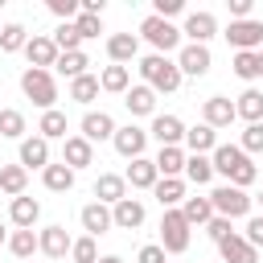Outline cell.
I'll list each match as a JSON object with an SVG mask.
<instances>
[{"label":"cell","mask_w":263,"mask_h":263,"mask_svg":"<svg viewBox=\"0 0 263 263\" xmlns=\"http://www.w3.org/2000/svg\"><path fill=\"white\" fill-rule=\"evenodd\" d=\"M152 193H156L160 210H177V205L185 201V181H181V177H160V181L152 185Z\"/></svg>","instance_id":"d4e9b609"},{"label":"cell","mask_w":263,"mask_h":263,"mask_svg":"<svg viewBox=\"0 0 263 263\" xmlns=\"http://www.w3.org/2000/svg\"><path fill=\"white\" fill-rule=\"evenodd\" d=\"M136 53H140V37H136V33H111V37H107V58H111L115 66H127Z\"/></svg>","instance_id":"2e32d148"},{"label":"cell","mask_w":263,"mask_h":263,"mask_svg":"<svg viewBox=\"0 0 263 263\" xmlns=\"http://www.w3.org/2000/svg\"><path fill=\"white\" fill-rule=\"evenodd\" d=\"M205 230H210V238H214V242H222V238H230V234H234V230H230V218H218V214L205 222Z\"/></svg>","instance_id":"7dc6e473"},{"label":"cell","mask_w":263,"mask_h":263,"mask_svg":"<svg viewBox=\"0 0 263 263\" xmlns=\"http://www.w3.org/2000/svg\"><path fill=\"white\" fill-rule=\"evenodd\" d=\"M123 197H127V181H123L119 173H103V177L95 181V201L115 205V201H123Z\"/></svg>","instance_id":"cb8c5ba5"},{"label":"cell","mask_w":263,"mask_h":263,"mask_svg":"<svg viewBox=\"0 0 263 263\" xmlns=\"http://www.w3.org/2000/svg\"><path fill=\"white\" fill-rule=\"evenodd\" d=\"M181 33L189 37V45H205V41L218 33V21H214V12H189Z\"/></svg>","instance_id":"5bb4252c"},{"label":"cell","mask_w":263,"mask_h":263,"mask_svg":"<svg viewBox=\"0 0 263 263\" xmlns=\"http://www.w3.org/2000/svg\"><path fill=\"white\" fill-rule=\"evenodd\" d=\"M8 251H12L16 259H29V255L37 251V234H33V230H12V234H8Z\"/></svg>","instance_id":"ab89813d"},{"label":"cell","mask_w":263,"mask_h":263,"mask_svg":"<svg viewBox=\"0 0 263 263\" xmlns=\"http://www.w3.org/2000/svg\"><path fill=\"white\" fill-rule=\"evenodd\" d=\"M25 45H29L25 25H16V21H12V25H4V29H0V49H4V53H16V49H25Z\"/></svg>","instance_id":"74e56055"},{"label":"cell","mask_w":263,"mask_h":263,"mask_svg":"<svg viewBox=\"0 0 263 263\" xmlns=\"http://www.w3.org/2000/svg\"><path fill=\"white\" fill-rule=\"evenodd\" d=\"M210 197V205H214V214L218 218H247L251 214V197H247V189H234V185H218L214 193H205Z\"/></svg>","instance_id":"5b68a950"},{"label":"cell","mask_w":263,"mask_h":263,"mask_svg":"<svg viewBox=\"0 0 263 263\" xmlns=\"http://www.w3.org/2000/svg\"><path fill=\"white\" fill-rule=\"evenodd\" d=\"M140 33H144V41H148L160 58H168V49L181 45V29H177L173 21H160V16H144V21H140Z\"/></svg>","instance_id":"277c9868"},{"label":"cell","mask_w":263,"mask_h":263,"mask_svg":"<svg viewBox=\"0 0 263 263\" xmlns=\"http://www.w3.org/2000/svg\"><path fill=\"white\" fill-rule=\"evenodd\" d=\"M41 181H45L49 193H70V189H74V168H66V164H45V168H41Z\"/></svg>","instance_id":"4dcf8cb0"},{"label":"cell","mask_w":263,"mask_h":263,"mask_svg":"<svg viewBox=\"0 0 263 263\" xmlns=\"http://www.w3.org/2000/svg\"><path fill=\"white\" fill-rule=\"evenodd\" d=\"M242 238H247V242H251V247H255V251H259V247H263V214H259V218H251V222H247V234H242Z\"/></svg>","instance_id":"681fc988"},{"label":"cell","mask_w":263,"mask_h":263,"mask_svg":"<svg viewBox=\"0 0 263 263\" xmlns=\"http://www.w3.org/2000/svg\"><path fill=\"white\" fill-rule=\"evenodd\" d=\"M230 21H251V0H230Z\"/></svg>","instance_id":"816d5d0a"},{"label":"cell","mask_w":263,"mask_h":263,"mask_svg":"<svg viewBox=\"0 0 263 263\" xmlns=\"http://www.w3.org/2000/svg\"><path fill=\"white\" fill-rule=\"evenodd\" d=\"M123 107L132 111V115H152L156 111V90L152 86H127V95H123Z\"/></svg>","instance_id":"484cf974"},{"label":"cell","mask_w":263,"mask_h":263,"mask_svg":"<svg viewBox=\"0 0 263 263\" xmlns=\"http://www.w3.org/2000/svg\"><path fill=\"white\" fill-rule=\"evenodd\" d=\"M21 90H25V99H33V107H41V111H53V103H58V82H53V70H25L21 74Z\"/></svg>","instance_id":"3957f363"},{"label":"cell","mask_w":263,"mask_h":263,"mask_svg":"<svg viewBox=\"0 0 263 263\" xmlns=\"http://www.w3.org/2000/svg\"><path fill=\"white\" fill-rule=\"evenodd\" d=\"M111 226H119V230H136V226H144V201H140V197H123V201H115V205H111Z\"/></svg>","instance_id":"7c38bea8"},{"label":"cell","mask_w":263,"mask_h":263,"mask_svg":"<svg viewBox=\"0 0 263 263\" xmlns=\"http://www.w3.org/2000/svg\"><path fill=\"white\" fill-rule=\"evenodd\" d=\"M70 247H74V238L66 234V226H45V230L37 234V251H41V255H49V259L70 255Z\"/></svg>","instance_id":"4fadbf2b"},{"label":"cell","mask_w":263,"mask_h":263,"mask_svg":"<svg viewBox=\"0 0 263 263\" xmlns=\"http://www.w3.org/2000/svg\"><path fill=\"white\" fill-rule=\"evenodd\" d=\"M53 45H58V53H74V49H82V37H78L74 21H62V25L53 29Z\"/></svg>","instance_id":"d590c367"},{"label":"cell","mask_w":263,"mask_h":263,"mask_svg":"<svg viewBox=\"0 0 263 263\" xmlns=\"http://www.w3.org/2000/svg\"><path fill=\"white\" fill-rule=\"evenodd\" d=\"M25 185H29V173H25L21 164H4V168H0V193L21 197V193H25Z\"/></svg>","instance_id":"e575fe53"},{"label":"cell","mask_w":263,"mask_h":263,"mask_svg":"<svg viewBox=\"0 0 263 263\" xmlns=\"http://www.w3.org/2000/svg\"><path fill=\"white\" fill-rule=\"evenodd\" d=\"M37 136L41 140H66V111H41V123H37Z\"/></svg>","instance_id":"836d02e7"},{"label":"cell","mask_w":263,"mask_h":263,"mask_svg":"<svg viewBox=\"0 0 263 263\" xmlns=\"http://www.w3.org/2000/svg\"><path fill=\"white\" fill-rule=\"evenodd\" d=\"M185 148H189L193 156H205V152H214V148H218V132H214V127H205V123L185 127Z\"/></svg>","instance_id":"4316f807"},{"label":"cell","mask_w":263,"mask_h":263,"mask_svg":"<svg viewBox=\"0 0 263 263\" xmlns=\"http://www.w3.org/2000/svg\"><path fill=\"white\" fill-rule=\"evenodd\" d=\"M0 29H4V25H0Z\"/></svg>","instance_id":"6f0895ef"},{"label":"cell","mask_w":263,"mask_h":263,"mask_svg":"<svg viewBox=\"0 0 263 263\" xmlns=\"http://www.w3.org/2000/svg\"><path fill=\"white\" fill-rule=\"evenodd\" d=\"M62 164L66 168H86V164H95V144L90 140H82V136H66L62 140Z\"/></svg>","instance_id":"8fae6325"},{"label":"cell","mask_w":263,"mask_h":263,"mask_svg":"<svg viewBox=\"0 0 263 263\" xmlns=\"http://www.w3.org/2000/svg\"><path fill=\"white\" fill-rule=\"evenodd\" d=\"M115 136V119L107 115V111H86L82 115V140H111Z\"/></svg>","instance_id":"44dd1931"},{"label":"cell","mask_w":263,"mask_h":263,"mask_svg":"<svg viewBox=\"0 0 263 263\" xmlns=\"http://www.w3.org/2000/svg\"><path fill=\"white\" fill-rule=\"evenodd\" d=\"M218 255H222V263H259V251H255L242 234L222 238V242H218Z\"/></svg>","instance_id":"9a60e30c"},{"label":"cell","mask_w":263,"mask_h":263,"mask_svg":"<svg viewBox=\"0 0 263 263\" xmlns=\"http://www.w3.org/2000/svg\"><path fill=\"white\" fill-rule=\"evenodd\" d=\"M99 263H123V259H119V255H103Z\"/></svg>","instance_id":"f5cc1de1"},{"label":"cell","mask_w":263,"mask_h":263,"mask_svg":"<svg viewBox=\"0 0 263 263\" xmlns=\"http://www.w3.org/2000/svg\"><path fill=\"white\" fill-rule=\"evenodd\" d=\"M152 136L160 140V148H177V144L185 140V123H181L177 115H156V119H152Z\"/></svg>","instance_id":"7402d4cb"},{"label":"cell","mask_w":263,"mask_h":263,"mask_svg":"<svg viewBox=\"0 0 263 263\" xmlns=\"http://www.w3.org/2000/svg\"><path fill=\"white\" fill-rule=\"evenodd\" d=\"M185 8V0H156V12L152 16H160V21H168V16H177Z\"/></svg>","instance_id":"f907efd6"},{"label":"cell","mask_w":263,"mask_h":263,"mask_svg":"<svg viewBox=\"0 0 263 263\" xmlns=\"http://www.w3.org/2000/svg\"><path fill=\"white\" fill-rule=\"evenodd\" d=\"M86 66H90V58H86L82 49H74V53H58V62H53V70H58V74H66L70 82H74V78H82V74H86Z\"/></svg>","instance_id":"d6a6232c"},{"label":"cell","mask_w":263,"mask_h":263,"mask_svg":"<svg viewBox=\"0 0 263 263\" xmlns=\"http://www.w3.org/2000/svg\"><path fill=\"white\" fill-rule=\"evenodd\" d=\"M210 66H214V58H210L205 45H181V53H177L181 78H185V74H189V78H201V74H210Z\"/></svg>","instance_id":"ba28073f"},{"label":"cell","mask_w":263,"mask_h":263,"mask_svg":"<svg viewBox=\"0 0 263 263\" xmlns=\"http://www.w3.org/2000/svg\"><path fill=\"white\" fill-rule=\"evenodd\" d=\"M259 201H263V193H259Z\"/></svg>","instance_id":"9f6ffc18"},{"label":"cell","mask_w":263,"mask_h":263,"mask_svg":"<svg viewBox=\"0 0 263 263\" xmlns=\"http://www.w3.org/2000/svg\"><path fill=\"white\" fill-rule=\"evenodd\" d=\"M45 164H49V140L25 136V140H21V168L29 173V168H45Z\"/></svg>","instance_id":"ac0fdd59"},{"label":"cell","mask_w":263,"mask_h":263,"mask_svg":"<svg viewBox=\"0 0 263 263\" xmlns=\"http://www.w3.org/2000/svg\"><path fill=\"white\" fill-rule=\"evenodd\" d=\"M226 41L234 45V53H259V45H263V21H230Z\"/></svg>","instance_id":"52a82bcc"},{"label":"cell","mask_w":263,"mask_h":263,"mask_svg":"<svg viewBox=\"0 0 263 263\" xmlns=\"http://www.w3.org/2000/svg\"><path fill=\"white\" fill-rule=\"evenodd\" d=\"M123 181H127L132 189H152V185L160 181V173H156V164H152L148 156H136V160L127 164V173H123Z\"/></svg>","instance_id":"603a6c76"},{"label":"cell","mask_w":263,"mask_h":263,"mask_svg":"<svg viewBox=\"0 0 263 263\" xmlns=\"http://www.w3.org/2000/svg\"><path fill=\"white\" fill-rule=\"evenodd\" d=\"M247 156L251 152H263V123H247V132H242V144H238Z\"/></svg>","instance_id":"f6af8a7d"},{"label":"cell","mask_w":263,"mask_h":263,"mask_svg":"<svg viewBox=\"0 0 263 263\" xmlns=\"http://www.w3.org/2000/svg\"><path fill=\"white\" fill-rule=\"evenodd\" d=\"M259 78H263V49H259Z\"/></svg>","instance_id":"db71d44e"},{"label":"cell","mask_w":263,"mask_h":263,"mask_svg":"<svg viewBox=\"0 0 263 263\" xmlns=\"http://www.w3.org/2000/svg\"><path fill=\"white\" fill-rule=\"evenodd\" d=\"M74 29H78V37H82V41H90V37H99V33H103V16L78 12V16H74Z\"/></svg>","instance_id":"ee69618b"},{"label":"cell","mask_w":263,"mask_h":263,"mask_svg":"<svg viewBox=\"0 0 263 263\" xmlns=\"http://www.w3.org/2000/svg\"><path fill=\"white\" fill-rule=\"evenodd\" d=\"M136 263H164V247H160V242H148V247H140Z\"/></svg>","instance_id":"c3c4849f"},{"label":"cell","mask_w":263,"mask_h":263,"mask_svg":"<svg viewBox=\"0 0 263 263\" xmlns=\"http://www.w3.org/2000/svg\"><path fill=\"white\" fill-rule=\"evenodd\" d=\"M234 115L247 119V123H263V95H259L255 86H247V90L238 95V103H234Z\"/></svg>","instance_id":"83f0119b"},{"label":"cell","mask_w":263,"mask_h":263,"mask_svg":"<svg viewBox=\"0 0 263 263\" xmlns=\"http://www.w3.org/2000/svg\"><path fill=\"white\" fill-rule=\"evenodd\" d=\"M4 238H8V234H4V226H0V242H4Z\"/></svg>","instance_id":"11a10c76"},{"label":"cell","mask_w":263,"mask_h":263,"mask_svg":"<svg viewBox=\"0 0 263 263\" xmlns=\"http://www.w3.org/2000/svg\"><path fill=\"white\" fill-rule=\"evenodd\" d=\"M152 164H156L160 177H181V173H185V148H181V144H177V148H160Z\"/></svg>","instance_id":"f546056e"},{"label":"cell","mask_w":263,"mask_h":263,"mask_svg":"<svg viewBox=\"0 0 263 263\" xmlns=\"http://www.w3.org/2000/svg\"><path fill=\"white\" fill-rule=\"evenodd\" d=\"M111 144H115V152H119V156H127V160H136V156H144V144H148V132H144V127H136V123H127V127H115V136H111Z\"/></svg>","instance_id":"30bf717a"},{"label":"cell","mask_w":263,"mask_h":263,"mask_svg":"<svg viewBox=\"0 0 263 263\" xmlns=\"http://www.w3.org/2000/svg\"><path fill=\"white\" fill-rule=\"evenodd\" d=\"M70 99L74 103H95L99 99V74H82L70 82Z\"/></svg>","instance_id":"8d00e7d4"},{"label":"cell","mask_w":263,"mask_h":263,"mask_svg":"<svg viewBox=\"0 0 263 263\" xmlns=\"http://www.w3.org/2000/svg\"><path fill=\"white\" fill-rule=\"evenodd\" d=\"M181 218H185L189 226H205V222L214 218L210 197H185V201H181Z\"/></svg>","instance_id":"1f68e13d"},{"label":"cell","mask_w":263,"mask_h":263,"mask_svg":"<svg viewBox=\"0 0 263 263\" xmlns=\"http://www.w3.org/2000/svg\"><path fill=\"white\" fill-rule=\"evenodd\" d=\"M140 74H144V86H152L156 95H160V90L173 95V90L181 86V70H177V62H168V58H160V53H148V58L140 62Z\"/></svg>","instance_id":"7a4b0ae2"},{"label":"cell","mask_w":263,"mask_h":263,"mask_svg":"<svg viewBox=\"0 0 263 263\" xmlns=\"http://www.w3.org/2000/svg\"><path fill=\"white\" fill-rule=\"evenodd\" d=\"M70 259H74V263H99V247H95V238H90V234H86V238H74Z\"/></svg>","instance_id":"7bdbcfd3"},{"label":"cell","mask_w":263,"mask_h":263,"mask_svg":"<svg viewBox=\"0 0 263 263\" xmlns=\"http://www.w3.org/2000/svg\"><path fill=\"white\" fill-rule=\"evenodd\" d=\"M8 218H12V226L16 230H33V222L41 218V201L37 197H12V205H8Z\"/></svg>","instance_id":"d6986e66"},{"label":"cell","mask_w":263,"mask_h":263,"mask_svg":"<svg viewBox=\"0 0 263 263\" xmlns=\"http://www.w3.org/2000/svg\"><path fill=\"white\" fill-rule=\"evenodd\" d=\"M127 86H132V70L127 66H107L103 74H99V90H111V95H127Z\"/></svg>","instance_id":"f1b7e54d"},{"label":"cell","mask_w":263,"mask_h":263,"mask_svg":"<svg viewBox=\"0 0 263 263\" xmlns=\"http://www.w3.org/2000/svg\"><path fill=\"white\" fill-rule=\"evenodd\" d=\"M82 230L90 234V238H99V234H107L111 230V205H103V201H90V205H82Z\"/></svg>","instance_id":"ffe728a7"},{"label":"cell","mask_w":263,"mask_h":263,"mask_svg":"<svg viewBox=\"0 0 263 263\" xmlns=\"http://www.w3.org/2000/svg\"><path fill=\"white\" fill-rule=\"evenodd\" d=\"M0 136H4V140H21V136H25V115L12 111V107H4V111H0Z\"/></svg>","instance_id":"60d3db41"},{"label":"cell","mask_w":263,"mask_h":263,"mask_svg":"<svg viewBox=\"0 0 263 263\" xmlns=\"http://www.w3.org/2000/svg\"><path fill=\"white\" fill-rule=\"evenodd\" d=\"M25 58H29L33 70H49V66L58 62V45H53V37H29Z\"/></svg>","instance_id":"e0dca14e"},{"label":"cell","mask_w":263,"mask_h":263,"mask_svg":"<svg viewBox=\"0 0 263 263\" xmlns=\"http://www.w3.org/2000/svg\"><path fill=\"white\" fill-rule=\"evenodd\" d=\"M160 247H164V255L189 251V222L181 218V210H164V218H160Z\"/></svg>","instance_id":"8992f818"},{"label":"cell","mask_w":263,"mask_h":263,"mask_svg":"<svg viewBox=\"0 0 263 263\" xmlns=\"http://www.w3.org/2000/svg\"><path fill=\"white\" fill-rule=\"evenodd\" d=\"M210 164H214V173H222L234 189H247V185H255V177H259V168L251 164V156H247L238 144H218V148L210 152Z\"/></svg>","instance_id":"6da1fadb"},{"label":"cell","mask_w":263,"mask_h":263,"mask_svg":"<svg viewBox=\"0 0 263 263\" xmlns=\"http://www.w3.org/2000/svg\"><path fill=\"white\" fill-rule=\"evenodd\" d=\"M230 70L242 78V82H251V78H259V53H234V62H230Z\"/></svg>","instance_id":"b9f144b4"},{"label":"cell","mask_w":263,"mask_h":263,"mask_svg":"<svg viewBox=\"0 0 263 263\" xmlns=\"http://www.w3.org/2000/svg\"><path fill=\"white\" fill-rule=\"evenodd\" d=\"M234 119H238V115H234V103H230V99L210 95V99L201 103V123H205V127H214V132H218V127H230Z\"/></svg>","instance_id":"9c48e42d"},{"label":"cell","mask_w":263,"mask_h":263,"mask_svg":"<svg viewBox=\"0 0 263 263\" xmlns=\"http://www.w3.org/2000/svg\"><path fill=\"white\" fill-rule=\"evenodd\" d=\"M49 12L58 21H74L78 16V0H49Z\"/></svg>","instance_id":"bcb514c9"},{"label":"cell","mask_w":263,"mask_h":263,"mask_svg":"<svg viewBox=\"0 0 263 263\" xmlns=\"http://www.w3.org/2000/svg\"><path fill=\"white\" fill-rule=\"evenodd\" d=\"M185 177H189L193 185H205V181L214 177V164H210V156H185Z\"/></svg>","instance_id":"f35d334b"}]
</instances>
